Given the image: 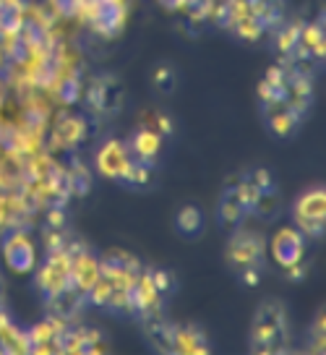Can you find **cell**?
<instances>
[{"instance_id": "obj_1", "label": "cell", "mask_w": 326, "mask_h": 355, "mask_svg": "<svg viewBox=\"0 0 326 355\" xmlns=\"http://www.w3.org/2000/svg\"><path fill=\"white\" fill-rule=\"evenodd\" d=\"M253 353H284L287 350V311L277 300L261 303L251 324Z\"/></svg>"}, {"instance_id": "obj_2", "label": "cell", "mask_w": 326, "mask_h": 355, "mask_svg": "<svg viewBox=\"0 0 326 355\" xmlns=\"http://www.w3.org/2000/svg\"><path fill=\"white\" fill-rule=\"evenodd\" d=\"M81 19L89 24L94 34H100L105 40H115L125 29L128 3L125 0H94L84 8Z\"/></svg>"}, {"instance_id": "obj_3", "label": "cell", "mask_w": 326, "mask_h": 355, "mask_svg": "<svg viewBox=\"0 0 326 355\" xmlns=\"http://www.w3.org/2000/svg\"><path fill=\"white\" fill-rule=\"evenodd\" d=\"M253 211H256V196L251 183L246 180V175L235 178L217 201V217L222 225H237Z\"/></svg>"}, {"instance_id": "obj_4", "label": "cell", "mask_w": 326, "mask_h": 355, "mask_svg": "<svg viewBox=\"0 0 326 355\" xmlns=\"http://www.w3.org/2000/svg\"><path fill=\"white\" fill-rule=\"evenodd\" d=\"M89 123L84 115H73L68 107H60V112H53V121L47 125L45 136H50V149H76L87 139Z\"/></svg>"}, {"instance_id": "obj_5", "label": "cell", "mask_w": 326, "mask_h": 355, "mask_svg": "<svg viewBox=\"0 0 326 355\" xmlns=\"http://www.w3.org/2000/svg\"><path fill=\"white\" fill-rule=\"evenodd\" d=\"M326 193L324 189L305 191L303 196L295 204V225L298 230L305 235L321 238L324 235V222H326Z\"/></svg>"}, {"instance_id": "obj_6", "label": "cell", "mask_w": 326, "mask_h": 355, "mask_svg": "<svg viewBox=\"0 0 326 355\" xmlns=\"http://www.w3.org/2000/svg\"><path fill=\"white\" fill-rule=\"evenodd\" d=\"M264 248H266L264 238L256 230H237L227 243V259H230V264L243 272L248 266H261Z\"/></svg>"}, {"instance_id": "obj_7", "label": "cell", "mask_w": 326, "mask_h": 355, "mask_svg": "<svg viewBox=\"0 0 326 355\" xmlns=\"http://www.w3.org/2000/svg\"><path fill=\"white\" fill-rule=\"evenodd\" d=\"M3 259L13 275H29L37 266V248L26 233H8L3 241Z\"/></svg>"}, {"instance_id": "obj_8", "label": "cell", "mask_w": 326, "mask_h": 355, "mask_svg": "<svg viewBox=\"0 0 326 355\" xmlns=\"http://www.w3.org/2000/svg\"><path fill=\"white\" fill-rule=\"evenodd\" d=\"M37 285L45 295H53L57 290L73 285L71 282V259L63 251H50L45 264L39 266V272H37Z\"/></svg>"}, {"instance_id": "obj_9", "label": "cell", "mask_w": 326, "mask_h": 355, "mask_svg": "<svg viewBox=\"0 0 326 355\" xmlns=\"http://www.w3.org/2000/svg\"><path fill=\"white\" fill-rule=\"evenodd\" d=\"M269 251H271V259H274L282 269L303 261V254H305L303 233H300L298 227H282V230H277L274 238H271Z\"/></svg>"}, {"instance_id": "obj_10", "label": "cell", "mask_w": 326, "mask_h": 355, "mask_svg": "<svg viewBox=\"0 0 326 355\" xmlns=\"http://www.w3.org/2000/svg\"><path fill=\"white\" fill-rule=\"evenodd\" d=\"M125 285H128V277L123 275H110V272H102L97 275L94 285L87 295H91V300L97 306H105V309H120L123 306V293Z\"/></svg>"}, {"instance_id": "obj_11", "label": "cell", "mask_w": 326, "mask_h": 355, "mask_svg": "<svg viewBox=\"0 0 326 355\" xmlns=\"http://www.w3.org/2000/svg\"><path fill=\"white\" fill-rule=\"evenodd\" d=\"M50 121H53V110H50V105H47L45 100H39V97H32V100L21 102V110L16 115V123H19L26 133L37 136V139L45 136Z\"/></svg>"}, {"instance_id": "obj_12", "label": "cell", "mask_w": 326, "mask_h": 355, "mask_svg": "<svg viewBox=\"0 0 326 355\" xmlns=\"http://www.w3.org/2000/svg\"><path fill=\"white\" fill-rule=\"evenodd\" d=\"M84 290H79L76 285H68V288L57 290L53 295H47V311L50 316L57 322H73L81 311V300H84Z\"/></svg>"}, {"instance_id": "obj_13", "label": "cell", "mask_w": 326, "mask_h": 355, "mask_svg": "<svg viewBox=\"0 0 326 355\" xmlns=\"http://www.w3.org/2000/svg\"><path fill=\"white\" fill-rule=\"evenodd\" d=\"M308 107L298 105V102H287V105H277V107H266V121L269 128L277 136H290L298 131V125L303 123Z\"/></svg>"}, {"instance_id": "obj_14", "label": "cell", "mask_w": 326, "mask_h": 355, "mask_svg": "<svg viewBox=\"0 0 326 355\" xmlns=\"http://www.w3.org/2000/svg\"><path fill=\"white\" fill-rule=\"evenodd\" d=\"M53 100L60 105V107H73V105H79L81 97H84V81H81V76L76 73V68L68 66V71H63L60 76H57V81L50 87V92H47Z\"/></svg>"}, {"instance_id": "obj_15", "label": "cell", "mask_w": 326, "mask_h": 355, "mask_svg": "<svg viewBox=\"0 0 326 355\" xmlns=\"http://www.w3.org/2000/svg\"><path fill=\"white\" fill-rule=\"evenodd\" d=\"M144 327H147V337L152 340V345L157 350H162V353H175V332H178V327L170 324L167 319H162L157 313V309L144 313Z\"/></svg>"}, {"instance_id": "obj_16", "label": "cell", "mask_w": 326, "mask_h": 355, "mask_svg": "<svg viewBox=\"0 0 326 355\" xmlns=\"http://www.w3.org/2000/svg\"><path fill=\"white\" fill-rule=\"evenodd\" d=\"M157 295L152 293L147 282L141 279V275L134 279H128V285H125V293H123V309H128L131 313H138V316H144L149 313L152 309H157Z\"/></svg>"}, {"instance_id": "obj_17", "label": "cell", "mask_w": 326, "mask_h": 355, "mask_svg": "<svg viewBox=\"0 0 326 355\" xmlns=\"http://www.w3.org/2000/svg\"><path fill=\"white\" fill-rule=\"evenodd\" d=\"M125 162H128V149H125L120 141H107L102 144V149L97 152V170H100L105 178H115L120 180L125 170Z\"/></svg>"}, {"instance_id": "obj_18", "label": "cell", "mask_w": 326, "mask_h": 355, "mask_svg": "<svg viewBox=\"0 0 326 355\" xmlns=\"http://www.w3.org/2000/svg\"><path fill=\"white\" fill-rule=\"evenodd\" d=\"M100 275V261L89 254H79L71 259V282L76 285L79 290L89 293L94 279Z\"/></svg>"}, {"instance_id": "obj_19", "label": "cell", "mask_w": 326, "mask_h": 355, "mask_svg": "<svg viewBox=\"0 0 326 355\" xmlns=\"http://www.w3.org/2000/svg\"><path fill=\"white\" fill-rule=\"evenodd\" d=\"M100 269L102 272H110V275H123V277H128V279H134L141 275L138 259L131 256L128 251H107V254L102 256Z\"/></svg>"}, {"instance_id": "obj_20", "label": "cell", "mask_w": 326, "mask_h": 355, "mask_svg": "<svg viewBox=\"0 0 326 355\" xmlns=\"http://www.w3.org/2000/svg\"><path fill=\"white\" fill-rule=\"evenodd\" d=\"M175 353H209V345H206V337H203L201 329H196V327H178V332H175Z\"/></svg>"}, {"instance_id": "obj_21", "label": "cell", "mask_w": 326, "mask_h": 355, "mask_svg": "<svg viewBox=\"0 0 326 355\" xmlns=\"http://www.w3.org/2000/svg\"><path fill=\"white\" fill-rule=\"evenodd\" d=\"M24 16H26V11L19 0H0V34L8 40V37L21 32Z\"/></svg>"}, {"instance_id": "obj_22", "label": "cell", "mask_w": 326, "mask_h": 355, "mask_svg": "<svg viewBox=\"0 0 326 355\" xmlns=\"http://www.w3.org/2000/svg\"><path fill=\"white\" fill-rule=\"evenodd\" d=\"M159 144H162V139L154 128H138L131 139V152L144 157V159H154L159 152Z\"/></svg>"}, {"instance_id": "obj_23", "label": "cell", "mask_w": 326, "mask_h": 355, "mask_svg": "<svg viewBox=\"0 0 326 355\" xmlns=\"http://www.w3.org/2000/svg\"><path fill=\"white\" fill-rule=\"evenodd\" d=\"M21 353V329H16L8 313H0V355Z\"/></svg>"}, {"instance_id": "obj_24", "label": "cell", "mask_w": 326, "mask_h": 355, "mask_svg": "<svg viewBox=\"0 0 326 355\" xmlns=\"http://www.w3.org/2000/svg\"><path fill=\"white\" fill-rule=\"evenodd\" d=\"M68 167V191H71V196H89L91 191V173L87 167L81 165V162H73V165H66Z\"/></svg>"}, {"instance_id": "obj_25", "label": "cell", "mask_w": 326, "mask_h": 355, "mask_svg": "<svg viewBox=\"0 0 326 355\" xmlns=\"http://www.w3.org/2000/svg\"><path fill=\"white\" fill-rule=\"evenodd\" d=\"M201 225H203L201 211H199V207H193V204L178 209V214H175V227H178V233H183V235H196L201 230Z\"/></svg>"}, {"instance_id": "obj_26", "label": "cell", "mask_w": 326, "mask_h": 355, "mask_svg": "<svg viewBox=\"0 0 326 355\" xmlns=\"http://www.w3.org/2000/svg\"><path fill=\"white\" fill-rule=\"evenodd\" d=\"M303 37L308 50H311V55L316 58L324 55V13L318 11L314 24H303Z\"/></svg>"}, {"instance_id": "obj_27", "label": "cell", "mask_w": 326, "mask_h": 355, "mask_svg": "<svg viewBox=\"0 0 326 355\" xmlns=\"http://www.w3.org/2000/svg\"><path fill=\"white\" fill-rule=\"evenodd\" d=\"M47 3H50L53 16L63 19V21H76L87 8V0H47Z\"/></svg>"}, {"instance_id": "obj_28", "label": "cell", "mask_w": 326, "mask_h": 355, "mask_svg": "<svg viewBox=\"0 0 326 355\" xmlns=\"http://www.w3.org/2000/svg\"><path fill=\"white\" fill-rule=\"evenodd\" d=\"M141 279L152 288V293L157 298H162L172 288V277H170V272H165V269H147V272H141Z\"/></svg>"}, {"instance_id": "obj_29", "label": "cell", "mask_w": 326, "mask_h": 355, "mask_svg": "<svg viewBox=\"0 0 326 355\" xmlns=\"http://www.w3.org/2000/svg\"><path fill=\"white\" fill-rule=\"evenodd\" d=\"M102 350H107V347L102 345V334L100 332H91V329H84V327H81L79 343H76V350H73V353L94 355V353H102Z\"/></svg>"}, {"instance_id": "obj_30", "label": "cell", "mask_w": 326, "mask_h": 355, "mask_svg": "<svg viewBox=\"0 0 326 355\" xmlns=\"http://www.w3.org/2000/svg\"><path fill=\"white\" fill-rule=\"evenodd\" d=\"M154 87H157L159 92H165V94L172 92V87H175V73H172V68L159 66L157 71H154Z\"/></svg>"}, {"instance_id": "obj_31", "label": "cell", "mask_w": 326, "mask_h": 355, "mask_svg": "<svg viewBox=\"0 0 326 355\" xmlns=\"http://www.w3.org/2000/svg\"><path fill=\"white\" fill-rule=\"evenodd\" d=\"M157 6L162 8V11H167V13L183 11V0H157Z\"/></svg>"}, {"instance_id": "obj_32", "label": "cell", "mask_w": 326, "mask_h": 355, "mask_svg": "<svg viewBox=\"0 0 326 355\" xmlns=\"http://www.w3.org/2000/svg\"><path fill=\"white\" fill-rule=\"evenodd\" d=\"M154 131H157L159 136H162V133H165V136L172 133V121H170L167 115H157V128H154Z\"/></svg>"}, {"instance_id": "obj_33", "label": "cell", "mask_w": 326, "mask_h": 355, "mask_svg": "<svg viewBox=\"0 0 326 355\" xmlns=\"http://www.w3.org/2000/svg\"><path fill=\"white\" fill-rule=\"evenodd\" d=\"M6 211H8V207H6L3 201H0V230L6 227Z\"/></svg>"}, {"instance_id": "obj_34", "label": "cell", "mask_w": 326, "mask_h": 355, "mask_svg": "<svg viewBox=\"0 0 326 355\" xmlns=\"http://www.w3.org/2000/svg\"><path fill=\"white\" fill-rule=\"evenodd\" d=\"M0 313H6V298H3V288H0Z\"/></svg>"}, {"instance_id": "obj_35", "label": "cell", "mask_w": 326, "mask_h": 355, "mask_svg": "<svg viewBox=\"0 0 326 355\" xmlns=\"http://www.w3.org/2000/svg\"><path fill=\"white\" fill-rule=\"evenodd\" d=\"M3 47H6V37L0 34V60H3Z\"/></svg>"}, {"instance_id": "obj_36", "label": "cell", "mask_w": 326, "mask_h": 355, "mask_svg": "<svg viewBox=\"0 0 326 355\" xmlns=\"http://www.w3.org/2000/svg\"><path fill=\"white\" fill-rule=\"evenodd\" d=\"M191 3H199V0H183V6H191Z\"/></svg>"}, {"instance_id": "obj_37", "label": "cell", "mask_w": 326, "mask_h": 355, "mask_svg": "<svg viewBox=\"0 0 326 355\" xmlns=\"http://www.w3.org/2000/svg\"><path fill=\"white\" fill-rule=\"evenodd\" d=\"M0 165H3V155H0Z\"/></svg>"}]
</instances>
